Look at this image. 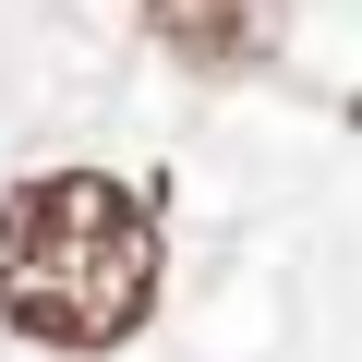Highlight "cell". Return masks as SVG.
Segmentation results:
<instances>
[{"label": "cell", "mask_w": 362, "mask_h": 362, "mask_svg": "<svg viewBox=\"0 0 362 362\" xmlns=\"http://www.w3.org/2000/svg\"><path fill=\"white\" fill-rule=\"evenodd\" d=\"M169 302L157 181L121 169H25L0 194V326L49 362H109Z\"/></svg>", "instance_id": "6da1fadb"}, {"label": "cell", "mask_w": 362, "mask_h": 362, "mask_svg": "<svg viewBox=\"0 0 362 362\" xmlns=\"http://www.w3.org/2000/svg\"><path fill=\"white\" fill-rule=\"evenodd\" d=\"M145 37L206 73V85H242V73H278L290 49V0H145Z\"/></svg>", "instance_id": "7a4b0ae2"}]
</instances>
